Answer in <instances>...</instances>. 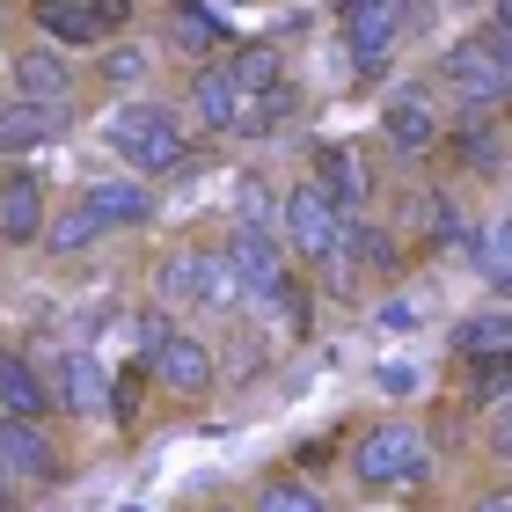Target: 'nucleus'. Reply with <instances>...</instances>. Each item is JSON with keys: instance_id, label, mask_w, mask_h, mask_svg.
<instances>
[{"instance_id": "29", "label": "nucleus", "mask_w": 512, "mask_h": 512, "mask_svg": "<svg viewBox=\"0 0 512 512\" xmlns=\"http://www.w3.org/2000/svg\"><path fill=\"white\" fill-rule=\"evenodd\" d=\"M147 74H154V52H147V44H132V37H110V44H103V81H110V88H139Z\"/></svg>"}, {"instance_id": "6", "label": "nucleus", "mask_w": 512, "mask_h": 512, "mask_svg": "<svg viewBox=\"0 0 512 512\" xmlns=\"http://www.w3.org/2000/svg\"><path fill=\"white\" fill-rule=\"evenodd\" d=\"M278 220H286V249L308 256V264H330L337 249V205L315 191V183H293V191H278Z\"/></svg>"}, {"instance_id": "35", "label": "nucleus", "mask_w": 512, "mask_h": 512, "mask_svg": "<svg viewBox=\"0 0 512 512\" xmlns=\"http://www.w3.org/2000/svg\"><path fill=\"white\" fill-rule=\"evenodd\" d=\"M132 330H139V352H154V344L169 337V315H161V308H147V315L132 322Z\"/></svg>"}, {"instance_id": "31", "label": "nucleus", "mask_w": 512, "mask_h": 512, "mask_svg": "<svg viewBox=\"0 0 512 512\" xmlns=\"http://www.w3.org/2000/svg\"><path fill=\"white\" fill-rule=\"evenodd\" d=\"M505 381H512V352L469 359V403H505Z\"/></svg>"}, {"instance_id": "16", "label": "nucleus", "mask_w": 512, "mask_h": 512, "mask_svg": "<svg viewBox=\"0 0 512 512\" xmlns=\"http://www.w3.org/2000/svg\"><path fill=\"white\" fill-rule=\"evenodd\" d=\"M81 205L103 220V235L110 227H147L154 220V191H147V176H103V183H88Z\"/></svg>"}, {"instance_id": "36", "label": "nucleus", "mask_w": 512, "mask_h": 512, "mask_svg": "<svg viewBox=\"0 0 512 512\" xmlns=\"http://www.w3.org/2000/svg\"><path fill=\"white\" fill-rule=\"evenodd\" d=\"M469 512H512V498H505V491H483V498H476Z\"/></svg>"}, {"instance_id": "7", "label": "nucleus", "mask_w": 512, "mask_h": 512, "mask_svg": "<svg viewBox=\"0 0 512 512\" xmlns=\"http://www.w3.org/2000/svg\"><path fill=\"white\" fill-rule=\"evenodd\" d=\"M410 22H417V8H403V0H366V8L344 15V59L366 66V74H381L395 37H403Z\"/></svg>"}, {"instance_id": "5", "label": "nucleus", "mask_w": 512, "mask_h": 512, "mask_svg": "<svg viewBox=\"0 0 512 512\" xmlns=\"http://www.w3.org/2000/svg\"><path fill=\"white\" fill-rule=\"evenodd\" d=\"M44 374V395H52V410L66 417H103L110 410V366L96 352H52V366H37Z\"/></svg>"}, {"instance_id": "25", "label": "nucleus", "mask_w": 512, "mask_h": 512, "mask_svg": "<svg viewBox=\"0 0 512 512\" xmlns=\"http://www.w3.org/2000/svg\"><path fill=\"white\" fill-rule=\"evenodd\" d=\"M491 352H512V315L505 308H483L469 322H454V359H491Z\"/></svg>"}, {"instance_id": "1", "label": "nucleus", "mask_w": 512, "mask_h": 512, "mask_svg": "<svg viewBox=\"0 0 512 512\" xmlns=\"http://www.w3.org/2000/svg\"><path fill=\"white\" fill-rule=\"evenodd\" d=\"M103 139H110V154L125 161L132 176H176V169H191V139H183V118L169 103H118L110 110V125H103Z\"/></svg>"}, {"instance_id": "26", "label": "nucleus", "mask_w": 512, "mask_h": 512, "mask_svg": "<svg viewBox=\"0 0 512 512\" xmlns=\"http://www.w3.org/2000/svg\"><path fill=\"white\" fill-rule=\"evenodd\" d=\"M461 256H476V278H483V286H491V293H505V256H512V235H505V220H483L476 227V235H469V249H461Z\"/></svg>"}, {"instance_id": "39", "label": "nucleus", "mask_w": 512, "mask_h": 512, "mask_svg": "<svg viewBox=\"0 0 512 512\" xmlns=\"http://www.w3.org/2000/svg\"><path fill=\"white\" fill-rule=\"evenodd\" d=\"M454 8H483V0H454Z\"/></svg>"}, {"instance_id": "38", "label": "nucleus", "mask_w": 512, "mask_h": 512, "mask_svg": "<svg viewBox=\"0 0 512 512\" xmlns=\"http://www.w3.org/2000/svg\"><path fill=\"white\" fill-rule=\"evenodd\" d=\"M0 512H15V498H8V483H0Z\"/></svg>"}, {"instance_id": "30", "label": "nucleus", "mask_w": 512, "mask_h": 512, "mask_svg": "<svg viewBox=\"0 0 512 512\" xmlns=\"http://www.w3.org/2000/svg\"><path fill=\"white\" fill-rule=\"evenodd\" d=\"M249 512H330V505H322V498H315L300 476H271L264 491L249 498Z\"/></svg>"}, {"instance_id": "12", "label": "nucleus", "mask_w": 512, "mask_h": 512, "mask_svg": "<svg viewBox=\"0 0 512 512\" xmlns=\"http://www.w3.org/2000/svg\"><path fill=\"white\" fill-rule=\"evenodd\" d=\"M315 191L337 205V213H366V198H374V176H366V161L352 147H337V139H322L315 147Z\"/></svg>"}, {"instance_id": "17", "label": "nucleus", "mask_w": 512, "mask_h": 512, "mask_svg": "<svg viewBox=\"0 0 512 512\" xmlns=\"http://www.w3.org/2000/svg\"><path fill=\"white\" fill-rule=\"evenodd\" d=\"M37 30L44 44H59V52H74V44H110V22L96 0H37Z\"/></svg>"}, {"instance_id": "32", "label": "nucleus", "mask_w": 512, "mask_h": 512, "mask_svg": "<svg viewBox=\"0 0 512 512\" xmlns=\"http://www.w3.org/2000/svg\"><path fill=\"white\" fill-rule=\"evenodd\" d=\"M374 388H381V395H417V388H425V366H410V359H381V366H374Z\"/></svg>"}, {"instance_id": "24", "label": "nucleus", "mask_w": 512, "mask_h": 512, "mask_svg": "<svg viewBox=\"0 0 512 512\" xmlns=\"http://www.w3.org/2000/svg\"><path fill=\"white\" fill-rule=\"evenodd\" d=\"M191 103H198V118H205V132H213V139H235V118H242V88L227 81L220 66H205V74H198Z\"/></svg>"}, {"instance_id": "9", "label": "nucleus", "mask_w": 512, "mask_h": 512, "mask_svg": "<svg viewBox=\"0 0 512 512\" xmlns=\"http://www.w3.org/2000/svg\"><path fill=\"white\" fill-rule=\"evenodd\" d=\"M0 476L8 483H59V447L44 417H0Z\"/></svg>"}, {"instance_id": "33", "label": "nucleus", "mask_w": 512, "mask_h": 512, "mask_svg": "<svg viewBox=\"0 0 512 512\" xmlns=\"http://www.w3.org/2000/svg\"><path fill=\"white\" fill-rule=\"evenodd\" d=\"M374 322H381V330H417V322H425V308H417V293H388L381 300V308H374Z\"/></svg>"}, {"instance_id": "8", "label": "nucleus", "mask_w": 512, "mask_h": 512, "mask_svg": "<svg viewBox=\"0 0 512 512\" xmlns=\"http://www.w3.org/2000/svg\"><path fill=\"white\" fill-rule=\"evenodd\" d=\"M147 374L169 388V395H183V403H198V395H213V381H220V359H213V344H198V337H183V330H169L147 352Z\"/></svg>"}, {"instance_id": "22", "label": "nucleus", "mask_w": 512, "mask_h": 512, "mask_svg": "<svg viewBox=\"0 0 512 512\" xmlns=\"http://www.w3.org/2000/svg\"><path fill=\"white\" fill-rule=\"evenodd\" d=\"M52 395H44V374L22 352H0V417H44Z\"/></svg>"}, {"instance_id": "13", "label": "nucleus", "mask_w": 512, "mask_h": 512, "mask_svg": "<svg viewBox=\"0 0 512 512\" xmlns=\"http://www.w3.org/2000/svg\"><path fill=\"white\" fill-rule=\"evenodd\" d=\"M337 256H344L352 271H374V278H395V271H403V242H395V227L359 220V213L337 220Z\"/></svg>"}, {"instance_id": "15", "label": "nucleus", "mask_w": 512, "mask_h": 512, "mask_svg": "<svg viewBox=\"0 0 512 512\" xmlns=\"http://www.w3.org/2000/svg\"><path fill=\"white\" fill-rule=\"evenodd\" d=\"M381 139H388L403 161L432 154V147H439V110L417 96V88H403V96H388V110H381Z\"/></svg>"}, {"instance_id": "14", "label": "nucleus", "mask_w": 512, "mask_h": 512, "mask_svg": "<svg viewBox=\"0 0 512 512\" xmlns=\"http://www.w3.org/2000/svg\"><path fill=\"white\" fill-rule=\"evenodd\" d=\"M74 125V103H0V154H37Z\"/></svg>"}, {"instance_id": "37", "label": "nucleus", "mask_w": 512, "mask_h": 512, "mask_svg": "<svg viewBox=\"0 0 512 512\" xmlns=\"http://www.w3.org/2000/svg\"><path fill=\"white\" fill-rule=\"evenodd\" d=\"M330 8H337V15H352V8H366V0H330Z\"/></svg>"}, {"instance_id": "10", "label": "nucleus", "mask_w": 512, "mask_h": 512, "mask_svg": "<svg viewBox=\"0 0 512 512\" xmlns=\"http://www.w3.org/2000/svg\"><path fill=\"white\" fill-rule=\"evenodd\" d=\"M8 81H15V103H74V59L59 44H22L8 59Z\"/></svg>"}, {"instance_id": "34", "label": "nucleus", "mask_w": 512, "mask_h": 512, "mask_svg": "<svg viewBox=\"0 0 512 512\" xmlns=\"http://www.w3.org/2000/svg\"><path fill=\"white\" fill-rule=\"evenodd\" d=\"M469 44H483V52H491V59H505V66H512V22H505V8H498L491 22H483V30H476Z\"/></svg>"}, {"instance_id": "27", "label": "nucleus", "mask_w": 512, "mask_h": 512, "mask_svg": "<svg viewBox=\"0 0 512 512\" xmlns=\"http://www.w3.org/2000/svg\"><path fill=\"white\" fill-rule=\"evenodd\" d=\"M271 220H278V191H271V176H242L235 183V227L242 235H271Z\"/></svg>"}, {"instance_id": "19", "label": "nucleus", "mask_w": 512, "mask_h": 512, "mask_svg": "<svg viewBox=\"0 0 512 512\" xmlns=\"http://www.w3.org/2000/svg\"><path fill=\"white\" fill-rule=\"evenodd\" d=\"M37 227H44V183H37L30 169H15L8 183H0V242L30 249Z\"/></svg>"}, {"instance_id": "21", "label": "nucleus", "mask_w": 512, "mask_h": 512, "mask_svg": "<svg viewBox=\"0 0 512 512\" xmlns=\"http://www.w3.org/2000/svg\"><path fill=\"white\" fill-rule=\"evenodd\" d=\"M439 139H447L454 169H476V176H498L505 169V132L491 118H461L454 132H439Z\"/></svg>"}, {"instance_id": "28", "label": "nucleus", "mask_w": 512, "mask_h": 512, "mask_svg": "<svg viewBox=\"0 0 512 512\" xmlns=\"http://www.w3.org/2000/svg\"><path fill=\"white\" fill-rule=\"evenodd\" d=\"M264 300L278 308L286 337H308V330H315V293H308V278H300V271H286V278H278V286H271Z\"/></svg>"}, {"instance_id": "20", "label": "nucleus", "mask_w": 512, "mask_h": 512, "mask_svg": "<svg viewBox=\"0 0 512 512\" xmlns=\"http://www.w3.org/2000/svg\"><path fill=\"white\" fill-rule=\"evenodd\" d=\"M220 74L242 88V96H256V88H271V81H286V52H278V37H242V44H227V59H220Z\"/></svg>"}, {"instance_id": "2", "label": "nucleus", "mask_w": 512, "mask_h": 512, "mask_svg": "<svg viewBox=\"0 0 512 512\" xmlns=\"http://www.w3.org/2000/svg\"><path fill=\"white\" fill-rule=\"evenodd\" d=\"M425 476H432V447H425V432L417 425H374L352 447V483L359 491H425Z\"/></svg>"}, {"instance_id": "4", "label": "nucleus", "mask_w": 512, "mask_h": 512, "mask_svg": "<svg viewBox=\"0 0 512 512\" xmlns=\"http://www.w3.org/2000/svg\"><path fill=\"white\" fill-rule=\"evenodd\" d=\"M439 81L454 88V103H461V118H491V110L505 103V88H512V66L491 59L483 44H447V59H439Z\"/></svg>"}, {"instance_id": "18", "label": "nucleus", "mask_w": 512, "mask_h": 512, "mask_svg": "<svg viewBox=\"0 0 512 512\" xmlns=\"http://www.w3.org/2000/svg\"><path fill=\"white\" fill-rule=\"evenodd\" d=\"M169 44L183 59H213L227 52V15L213 0H169Z\"/></svg>"}, {"instance_id": "11", "label": "nucleus", "mask_w": 512, "mask_h": 512, "mask_svg": "<svg viewBox=\"0 0 512 512\" xmlns=\"http://www.w3.org/2000/svg\"><path fill=\"white\" fill-rule=\"evenodd\" d=\"M220 256H227V271H235V293H242V300H264L278 278L293 271V264H286V242H278V235H242V227L227 235Z\"/></svg>"}, {"instance_id": "23", "label": "nucleus", "mask_w": 512, "mask_h": 512, "mask_svg": "<svg viewBox=\"0 0 512 512\" xmlns=\"http://www.w3.org/2000/svg\"><path fill=\"white\" fill-rule=\"evenodd\" d=\"M37 242L52 249V256H88V249L103 242V220H96V213H88V205L74 198V205H59V213L37 227Z\"/></svg>"}, {"instance_id": "3", "label": "nucleus", "mask_w": 512, "mask_h": 512, "mask_svg": "<svg viewBox=\"0 0 512 512\" xmlns=\"http://www.w3.org/2000/svg\"><path fill=\"white\" fill-rule=\"evenodd\" d=\"M154 293L169 308H235V271H227L220 249H169L154 264Z\"/></svg>"}]
</instances>
